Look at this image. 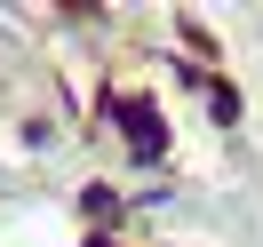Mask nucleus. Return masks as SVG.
<instances>
[{
  "instance_id": "obj_1",
  "label": "nucleus",
  "mask_w": 263,
  "mask_h": 247,
  "mask_svg": "<svg viewBox=\"0 0 263 247\" xmlns=\"http://www.w3.org/2000/svg\"><path fill=\"white\" fill-rule=\"evenodd\" d=\"M112 112H120V128H128L136 160H160V151H167V128H160V112H152V104H136V96H112Z\"/></svg>"
},
{
  "instance_id": "obj_2",
  "label": "nucleus",
  "mask_w": 263,
  "mask_h": 247,
  "mask_svg": "<svg viewBox=\"0 0 263 247\" xmlns=\"http://www.w3.org/2000/svg\"><path fill=\"white\" fill-rule=\"evenodd\" d=\"M88 247H112V239H88Z\"/></svg>"
}]
</instances>
